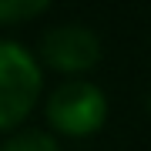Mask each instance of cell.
I'll return each instance as SVG.
<instances>
[{
	"label": "cell",
	"mask_w": 151,
	"mask_h": 151,
	"mask_svg": "<svg viewBox=\"0 0 151 151\" xmlns=\"http://www.w3.org/2000/svg\"><path fill=\"white\" fill-rule=\"evenodd\" d=\"M44 91V64L20 40L0 37V134L20 131Z\"/></svg>",
	"instance_id": "6da1fadb"
},
{
	"label": "cell",
	"mask_w": 151,
	"mask_h": 151,
	"mask_svg": "<svg viewBox=\"0 0 151 151\" xmlns=\"http://www.w3.org/2000/svg\"><path fill=\"white\" fill-rule=\"evenodd\" d=\"M108 94L101 91L94 81L84 77H70V81L57 84L47 94L44 114H47L50 134L60 138H91L108 124Z\"/></svg>",
	"instance_id": "7a4b0ae2"
},
{
	"label": "cell",
	"mask_w": 151,
	"mask_h": 151,
	"mask_svg": "<svg viewBox=\"0 0 151 151\" xmlns=\"http://www.w3.org/2000/svg\"><path fill=\"white\" fill-rule=\"evenodd\" d=\"M40 64L67 77L87 74L101 60V37L77 20H64L40 37Z\"/></svg>",
	"instance_id": "3957f363"
},
{
	"label": "cell",
	"mask_w": 151,
	"mask_h": 151,
	"mask_svg": "<svg viewBox=\"0 0 151 151\" xmlns=\"http://www.w3.org/2000/svg\"><path fill=\"white\" fill-rule=\"evenodd\" d=\"M0 151H60V141L50 131L20 128V131H14V134H7L0 141Z\"/></svg>",
	"instance_id": "277c9868"
},
{
	"label": "cell",
	"mask_w": 151,
	"mask_h": 151,
	"mask_svg": "<svg viewBox=\"0 0 151 151\" xmlns=\"http://www.w3.org/2000/svg\"><path fill=\"white\" fill-rule=\"evenodd\" d=\"M47 10H50L47 0H0V27L27 24V20H34V17H40Z\"/></svg>",
	"instance_id": "5b68a950"
},
{
	"label": "cell",
	"mask_w": 151,
	"mask_h": 151,
	"mask_svg": "<svg viewBox=\"0 0 151 151\" xmlns=\"http://www.w3.org/2000/svg\"><path fill=\"white\" fill-rule=\"evenodd\" d=\"M148 111H151V97H148Z\"/></svg>",
	"instance_id": "8992f818"
}]
</instances>
